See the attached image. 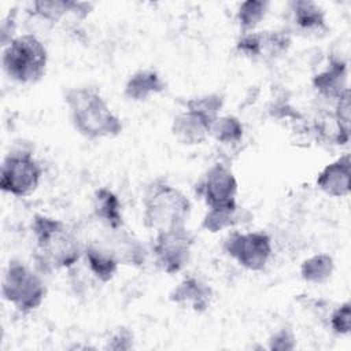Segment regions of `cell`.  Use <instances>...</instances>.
<instances>
[{
    "instance_id": "1",
    "label": "cell",
    "mask_w": 351,
    "mask_h": 351,
    "mask_svg": "<svg viewBox=\"0 0 351 351\" xmlns=\"http://www.w3.org/2000/svg\"><path fill=\"white\" fill-rule=\"evenodd\" d=\"M32 233L38 270L71 269L82 259L85 244L64 221L36 214L32 218Z\"/></svg>"
},
{
    "instance_id": "2",
    "label": "cell",
    "mask_w": 351,
    "mask_h": 351,
    "mask_svg": "<svg viewBox=\"0 0 351 351\" xmlns=\"http://www.w3.org/2000/svg\"><path fill=\"white\" fill-rule=\"evenodd\" d=\"M73 128L88 140L114 138L122 133L121 118L93 86H74L64 92Z\"/></svg>"
},
{
    "instance_id": "3",
    "label": "cell",
    "mask_w": 351,
    "mask_h": 351,
    "mask_svg": "<svg viewBox=\"0 0 351 351\" xmlns=\"http://www.w3.org/2000/svg\"><path fill=\"white\" fill-rule=\"evenodd\" d=\"M141 203L143 223L155 233L186 226L192 211L191 200L162 178L148 184Z\"/></svg>"
},
{
    "instance_id": "4",
    "label": "cell",
    "mask_w": 351,
    "mask_h": 351,
    "mask_svg": "<svg viewBox=\"0 0 351 351\" xmlns=\"http://www.w3.org/2000/svg\"><path fill=\"white\" fill-rule=\"evenodd\" d=\"M1 66L10 80L18 84H36L47 71V47L32 33L16 36L3 48Z\"/></svg>"
},
{
    "instance_id": "5",
    "label": "cell",
    "mask_w": 351,
    "mask_h": 351,
    "mask_svg": "<svg viewBox=\"0 0 351 351\" xmlns=\"http://www.w3.org/2000/svg\"><path fill=\"white\" fill-rule=\"evenodd\" d=\"M47 285L41 274L18 259H11L4 270L1 296L19 313L27 314L38 308L45 296Z\"/></svg>"
},
{
    "instance_id": "6",
    "label": "cell",
    "mask_w": 351,
    "mask_h": 351,
    "mask_svg": "<svg viewBox=\"0 0 351 351\" xmlns=\"http://www.w3.org/2000/svg\"><path fill=\"white\" fill-rule=\"evenodd\" d=\"M43 166L30 151L16 149L10 152L0 173V188L3 192L16 197L32 195L40 185Z\"/></svg>"
},
{
    "instance_id": "7",
    "label": "cell",
    "mask_w": 351,
    "mask_h": 351,
    "mask_svg": "<svg viewBox=\"0 0 351 351\" xmlns=\"http://www.w3.org/2000/svg\"><path fill=\"white\" fill-rule=\"evenodd\" d=\"M195 236L184 226L155 233L151 252L155 265L167 274H177L184 270L192 256Z\"/></svg>"
},
{
    "instance_id": "8",
    "label": "cell",
    "mask_w": 351,
    "mask_h": 351,
    "mask_svg": "<svg viewBox=\"0 0 351 351\" xmlns=\"http://www.w3.org/2000/svg\"><path fill=\"white\" fill-rule=\"evenodd\" d=\"M222 248L229 258L251 271L263 270L273 254L271 239L265 232L233 230L223 240Z\"/></svg>"
},
{
    "instance_id": "9",
    "label": "cell",
    "mask_w": 351,
    "mask_h": 351,
    "mask_svg": "<svg viewBox=\"0 0 351 351\" xmlns=\"http://www.w3.org/2000/svg\"><path fill=\"white\" fill-rule=\"evenodd\" d=\"M196 195L207 207L219 206L236 200L239 184L233 170L225 163H214L197 181Z\"/></svg>"
},
{
    "instance_id": "10",
    "label": "cell",
    "mask_w": 351,
    "mask_h": 351,
    "mask_svg": "<svg viewBox=\"0 0 351 351\" xmlns=\"http://www.w3.org/2000/svg\"><path fill=\"white\" fill-rule=\"evenodd\" d=\"M214 298L213 288L199 277L188 276L182 278L169 293L170 302L195 313L208 310Z\"/></svg>"
},
{
    "instance_id": "11",
    "label": "cell",
    "mask_w": 351,
    "mask_h": 351,
    "mask_svg": "<svg viewBox=\"0 0 351 351\" xmlns=\"http://www.w3.org/2000/svg\"><path fill=\"white\" fill-rule=\"evenodd\" d=\"M291 22L296 32L308 37H324L329 27L325 11L311 0H293L288 3Z\"/></svg>"
},
{
    "instance_id": "12",
    "label": "cell",
    "mask_w": 351,
    "mask_h": 351,
    "mask_svg": "<svg viewBox=\"0 0 351 351\" xmlns=\"http://www.w3.org/2000/svg\"><path fill=\"white\" fill-rule=\"evenodd\" d=\"M100 241L114 254L119 265L143 266L147 261L148 252L143 243L123 228L107 230V234Z\"/></svg>"
},
{
    "instance_id": "13",
    "label": "cell",
    "mask_w": 351,
    "mask_h": 351,
    "mask_svg": "<svg viewBox=\"0 0 351 351\" xmlns=\"http://www.w3.org/2000/svg\"><path fill=\"white\" fill-rule=\"evenodd\" d=\"M317 186L330 197H346L351 189V159L348 154L328 163L317 177Z\"/></svg>"
},
{
    "instance_id": "14",
    "label": "cell",
    "mask_w": 351,
    "mask_h": 351,
    "mask_svg": "<svg viewBox=\"0 0 351 351\" xmlns=\"http://www.w3.org/2000/svg\"><path fill=\"white\" fill-rule=\"evenodd\" d=\"M93 10V4L88 1H66V0H36L32 1L27 12L49 23H58L67 15L82 21Z\"/></svg>"
},
{
    "instance_id": "15",
    "label": "cell",
    "mask_w": 351,
    "mask_h": 351,
    "mask_svg": "<svg viewBox=\"0 0 351 351\" xmlns=\"http://www.w3.org/2000/svg\"><path fill=\"white\" fill-rule=\"evenodd\" d=\"M213 122L191 110L177 114L171 122V134L182 145H199L210 137Z\"/></svg>"
},
{
    "instance_id": "16",
    "label": "cell",
    "mask_w": 351,
    "mask_h": 351,
    "mask_svg": "<svg viewBox=\"0 0 351 351\" xmlns=\"http://www.w3.org/2000/svg\"><path fill=\"white\" fill-rule=\"evenodd\" d=\"M348 63L341 58H330L328 67L313 78L317 93L333 103L348 90Z\"/></svg>"
},
{
    "instance_id": "17",
    "label": "cell",
    "mask_w": 351,
    "mask_h": 351,
    "mask_svg": "<svg viewBox=\"0 0 351 351\" xmlns=\"http://www.w3.org/2000/svg\"><path fill=\"white\" fill-rule=\"evenodd\" d=\"M251 218L252 215L245 208L240 207L234 200L230 203L207 207V213L202 219V228L210 233H217L250 222Z\"/></svg>"
},
{
    "instance_id": "18",
    "label": "cell",
    "mask_w": 351,
    "mask_h": 351,
    "mask_svg": "<svg viewBox=\"0 0 351 351\" xmlns=\"http://www.w3.org/2000/svg\"><path fill=\"white\" fill-rule=\"evenodd\" d=\"M82 259L86 263L88 271L103 284L111 281L119 267L118 259L100 240L85 244Z\"/></svg>"
},
{
    "instance_id": "19",
    "label": "cell",
    "mask_w": 351,
    "mask_h": 351,
    "mask_svg": "<svg viewBox=\"0 0 351 351\" xmlns=\"http://www.w3.org/2000/svg\"><path fill=\"white\" fill-rule=\"evenodd\" d=\"M92 211L95 218L107 230H117L123 228L122 204L118 195L107 186L95 191L92 197Z\"/></svg>"
},
{
    "instance_id": "20",
    "label": "cell",
    "mask_w": 351,
    "mask_h": 351,
    "mask_svg": "<svg viewBox=\"0 0 351 351\" xmlns=\"http://www.w3.org/2000/svg\"><path fill=\"white\" fill-rule=\"evenodd\" d=\"M166 90V82L160 74L152 69H140L134 71L125 82L123 95L132 101H147L149 97Z\"/></svg>"
},
{
    "instance_id": "21",
    "label": "cell",
    "mask_w": 351,
    "mask_h": 351,
    "mask_svg": "<svg viewBox=\"0 0 351 351\" xmlns=\"http://www.w3.org/2000/svg\"><path fill=\"white\" fill-rule=\"evenodd\" d=\"M335 271V261L328 254H315L303 261L300 276L306 282L321 285L330 280Z\"/></svg>"
},
{
    "instance_id": "22",
    "label": "cell",
    "mask_w": 351,
    "mask_h": 351,
    "mask_svg": "<svg viewBox=\"0 0 351 351\" xmlns=\"http://www.w3.org/2000/svg\"><path fill=\"white\" fill-rule=\"evenodd\" d=\"M269 5L270 3L266 0H247L240 3L236 12V21L241 34L251 33L258 27V25L265 19Z\"/></svg>"
},
{
    "instance_id": "23",
    "label": "cell",
    "mask_w": 351,
    "mask_h": 351,
    "mask_svg": "<svg viewBox=\"0 0 351 351\" xmlns=\"http://www.w3.org/2000/svg\"><path fill=\"white\" fill-rule=\"evenodd\" d=\"M244 126L234 115H219L211 125L210 136L221 144L233 145L241 141Z\"/></svg>"
},
{
    "instance_id": "24",
    "label": "cell",
    "mask_w": 351,
    "mask_h": 351,
    "mask_svg": "<svg viewBox=\"0 0 351 351\" xmlns=\"http://www.w3.org/2000/svg\"><path fill=\"white\" fill-rule=\"evenodd\" d=\"M223 103H225L223 96L214 92V93H206V95L191 97L189 100H186L185 108L193 112H197L206 119L214 122L219 117Z\"/></svg>"
},
{
    "instance_id": "25",
    "label": "cell",
    "mask_w": 351,
    "mask_h": 351,
    "mask_svg": "<svg viewBox=\"0 0 351 351\" xmlns=\"http://www.w3.org/2000/svg\"><path fill=\"white\" fill-rule=\"evenodd\" d=\"M236 49L247 58L256 59L263 56V40L262 32L243 33L236 43Z\"/></svg>"
},
{
    "instance_id": "26",
    "label": "cell",
    "mask_w": 351,
    "mask_h": 351,
    "mask_svg": "<svg viewBox=\"0 0 351 351\" xmlns=\"http://www.w3.org/2000/svg\"><path fill=\"white\" fill-rule=\"evenodd\" d=\"M332 330L339 335L344 336L348 335L351 330V303L350 300H346L340 306H337L329 318Z\"/></svg>"
},
{
    "instance_id": "27",
    "label": "cell",
    "mask_w": 351,
    "mask_h": 351,
    "mask_svg": "<svg viewBox=\"0 0 351 351\" xmlns=\"http://www.w3.org/2000/svg\"><path fill=\"white\" fill-rule=\"evenodd\" d=\"M133 347V333L128 328H118L107 339L106 350H130Z\"/></svg>"
},
{
    "instance_id": "28",
    "label": "cell",
    "mask_w": 351,
    "mask_h": 351,
    "mask_svg": "<svg viewBox=\"0 0 351 351\" xmlns=\"http://www.w3.org/2000/svg\"><path fill=\"white\" fill-rule=\"evenodd\" d=\"M296 346V337L291 329L282 328L277 330L269 339V348L270 350H293Z\"/></svg>"
}]
</instances>
